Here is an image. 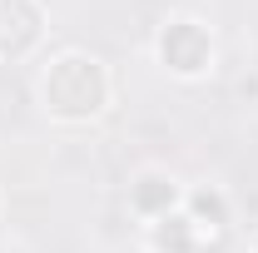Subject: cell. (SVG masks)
<instances>
[{
	"mask_svg": "<svg viewBox=\"0 0 258 253\" xmlns=\"http://www.w3.org/2000/svg\"><path fill=\"white\" fill-rule=\"evenodd\" d=\"M40 104L55 124H95L114 104V75L90 50H60L40 70Z\"/></svg>",
	"mask_w": 258,
	"mask_h": 253,
	"instance_id": "obj_1",
	"label": "cell"
},
{
	"mask_svg": "<svg viewBox=\"0 0 258 253\" xmlns=\"http://www.w3.org/2000/svg\"><path fill=\"white\" fill-rule=\"evenodd\" d=\"M154 60L174 75V80H209V70L219 60V45L214 30L199 20V15H169L159 30H154Z\"/></svg>",
	"mask_w": 258,
	"mask_h": 253,
	"instance_id": "obj_2",
	"label": "cell"
},
{
	"mask_svg": "<svg viewBox=\"0 0 258 253\" xmlns=\"http://www.w3.org/2000/svg\"><path fill=\"white\" fill-rule=\"evenodd\" d=\"M45 40V5L40 0H0V60L20 65Z\"/></svg>",
	"mask_w": 258,
	"mask_h": 253,
	"instance_id": "obj_3",
	"label": "cell"
},
{
	"mask_svg": "<svg viewBox=\"0 0 258 253\" xmlns=\"http://www.w3.org/2000/svg\"><path fill=\"white\" fill-rule=\"evenodd\" d=\"M184 209V184L169 174V169H139L134 179H129V214L144 223L154 219H169V214H179Z\"/></svg>",
	"mask_w": 258,
	"mask_h": 253,
	"instance_id": "obj_4",
	"label": "cell"
},
{
	"mask_svg": "<svg viewBox=\"0 0 258 253\" xmlns=\"http://www.w3.org/2000/svg\"><path fill=\"white\" fill-rule=\"evenodd\" d=\"M184 219L194 223L199 243H214L233 228V199L219 184H194V189H184Z\"/></svg>",
	"mask_w": 258,
	"mask_h": 253,
	"instance_id": "obj_5",
	"label": "cell"
},
{
	"mask_svg": "<svg viewBox=\"0 0 258 253\" xmlns=\"http://www.w3.org/2000/svg\"><path fill=\"white\" fill-rule=\"evenodd\" d=\"M144 243H149V253H199V248H204L199 233H194V223L184 219V209L169 214V219L144 223Z\"/></svg>",
	"mask_w": 258,
	"mask_h": 253,
	"instance_id": "obj_6",
	"label": "cell"
},
{
	"mask_svg": "<svg viewBox=\"0 0 258 253\" xmlns=\"http://www.w3.org/2000/svg\"><path fill=\"white\" fill-rule=\"evenodd\" d=\"M253 253H258V238H253Z\"/></svg>",
	"mask_w": 258,
	"mask_h": 253,
	"instance_id": "obj_7",
	"label": "cell"
}]
</instances>
